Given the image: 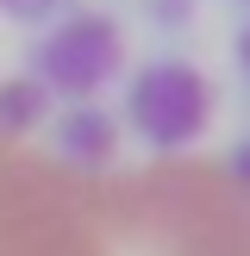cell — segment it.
Returning <instances> with one entry per match:
<instances>
[{"label": "cell", "instance_id": "cell-7", "mask_svg": "<svg viewBox=\"0 0 250 256\" xmlns=\"http://www.w3.org/2000/svg\"><path fill=\"white\" fill-rule=\"evenodd\" d=\"M238 62H244V75H250V25L238 32Z\"/></svg>", "mask_w": 250, "mask_h": 256}, {"label": "cell", "instance_id": "cell-2", "mask_svg": "<svg viewBox=\"0 0 250 256\" xmlns=\"http://www.w3.org/2000/svg\"><path fill=\"white\" fill-rule=\"evenodd\" d=\"M119 75V25L106 12H75L38 44L32 56V82H44L50 94H69L82 106L94 88H106Z\"/></svg>", "mask_w": 250, "mask_h": 256}, {"label": "cell", "instance_id": "cell-6", "mask_svg": "<svg viewBox=\"0 0 250 256\" xmlns=\"http://www.w3.org/2000/svg\"><path fill=\"white\" fill-rule=\"evenodd\" d=\"M225 169H232V182H238V188L250 194V138H244V144L232 150V162H225Z\"/></svg>", "mask_w": 250, "mask_h": 256}, {"label": "cell", "instance_id": "cell-1", "mask_svg": "<svg viewBox=\"0 0 250 256\" xmlns=\"http://www.w3.org/2000/svg\"><path fill=\"white\" fill-rule=\"evenodd\" d=\"M212 119V88L194 62H144L125 88V125L144 138L150 150H188Z\"/></svg>", "mask_w": 250, "mask_h": 256}, {"label": "cell", "instance_id": "cell-5", "mask_svg": "<svg viewBox=\"0 0 250 256\" xmlns=\"http://www.w3.org/2000/svg\"><path fill=\"white\" fill-rule=\"evenodd\" d=\"M62 0H0V12L6 19H19V25H38V19H50Z\"/></svg>", "mask_w": 250, "mask_h": 256}, {"label": "cell", "instance_id": "cell-3", "mask_svg": "<svg viewBox=\"0 0 250 256\" xmlns=\"http://www.w3.org/2000/svg\"><path fill=\"white\" fill-rule=\"evenodd\" d=\"M56 144H62V156H69V162L100 169V162H112V150H119V119H112V112H100L94 100H82L75 112H62Z\"/></svg>", "mask_w": 250, "mask_h": 256}, {"label": "cell", "instance_id": "cell-4", "mask_svg": "<svg viewBox=\"0 0 250 256\" xmlns=\"http://www.w3.org/2000/svg\"><path fill=\"white\" fill-rule=\"evenodd\" d=\"M50 112V88L44 82H32V75H25V82H6L0 88V132H32L38 119H44Z\"/></svg>", "mask_w": 250, "mask_h": 256}]
</instances>
